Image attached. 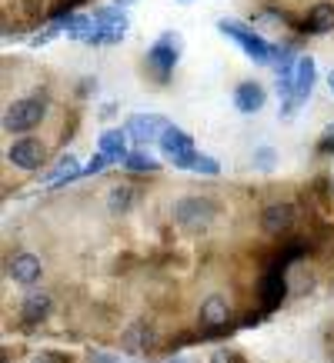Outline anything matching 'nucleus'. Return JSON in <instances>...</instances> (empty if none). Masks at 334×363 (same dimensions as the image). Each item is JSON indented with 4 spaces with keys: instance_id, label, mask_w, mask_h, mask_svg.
<instances>
[{
    "instance_id": "f257e3e1",
    "label": "nucleus",
    "mask_w": 334,
    "mask_h": 363,
    "mask_svg": "<svg viewBox=\"0 0 334 363\" xmlns=\"http://www.w3.org/2000/svg\"><path fill=\"white\" fill-rule=\"evenodd\" d=\"M217 30H221L224 37H231L234 44L241 47L254 64H267V60H274V47L267 44L264 37H257L247 23H241V21H217Z\"/></svg>"
},
{
    "instance_id": "f03ea898",
    "label": "nucleus",
    "mask_w": 334,
    "mask_h": 363,
    "mask_svg": "<svg viewBox=\"0 0 334 363\" xmlns=\"http://www.w3.org/2000/svg\"><path fill=\"white\" fill-rule=\"evenodd\" d=\"M314 80H318V64H314V57H298V60H294V87H291V97L281 104V117H284V121H291V113L311 97Z\"/></svg>"
},
{
    "instance_id": "7ed1b4c3",
    "label": "nucleus",
    "mask_w": 334,
    "mask_h": 363,
    "mask_svg": "<svg viewBox=\"0 0 334 363\" xmlns=\"http://www.w3.org/2000/svg\"><path fill=\"white\" fill-rule=\"evenodd\" d=\"M44 100L41 97H23V100H14L11 107H7V113H4V130L11 133H27L33 130L37 123L44 121Z\"/></svg>"
},
{
    "instance_id": "20e7f679",
    "label": "nucleus",
    "mask_w": 334,
    "mask_h": 363,
    "mask_svg": "<svg viewBox=\"0 0 334 363\" xmlns=\"http://www.w3.org/2000/svg\"><path fill=\"white\" fill-rule=\"evenodd\" d=\"M217 217V207L204 197H184L174 203V220L184 227V230H208Z\"/></svg>"
},
{
    "instance_id": "39448f33",
    "label": "nucleus",
    "mask_w": 334,
    "mask_h": 363,
    "mask_svg": "<svg viewBox=\"0 0 334 363\" xmlns=\"http://www.w3.org/2000/svg\"><path fill=\"white\" fill-rule=\"evenodd\" d=\"M161 154H164L174 167H181V170H190L194 160H198L194 140H190L184 130H178V127H167L164 130V137H161Z\"/></svg>"
},
{
    "instance_id": "423d86ee",
    "label": "nucleus",
    "mask_w": 334,
    "mask_h": 363,
    "mask_svg": "<svg viewBox=\"0 0 334 363\" xmlns=\"http://www.w3.org/2000/svg\"><path fill=\"white\" fill-rule=\"evenodd\" d=\"M181 54V33H161L157 44L147 50V67L157 74V80H167V74L174 70Z\"/></svg>"
},
{
    "instance_id": "0eeeda50",
    "label": "nucleus",
    "mask_w": 334,
    "mask_h": 363,
    "mask_svg": "<svg viewBox=\"0 0 334 363\" xmlns=\"http://www.w3.org/2000/svg\"><path fill=\"white\" fill-rule=\"evenodd\" d=\"M100 27V44H121L124 33H127V17L117 7H97L90 13Z\"/></svg>"
},
{
    "instance_id": "6e6552de",
    "label": "nucleus",
    "mask_w": 334,
    "mask_h": 363,
    "mask_svg": "<svg viewBox=\"0 0 334 363\" xmlns=\"http://www.w3.org/2000/svg\"><path fill=\"white\" fill-rule=\"evenodd\" d=\"M7 160H11L17 170H37V167H41V160H44V143L33 140V137H23V140L11 143Z\"/></svg>"
},
{
    "instance_id": "1a4fd4ad",
    "label": "nucleus",
    "mask_w": 334,
    "mask_h": 363,
    "mask_svg": "<svg viewBox=\"0 0 334 363\" xmlns=\"http://www.w3.org/2000/svg\"><path fill=\"white\" fill-rule=\"evenodd\" d=\"M167 127H171V123H167L164 117L151 113V117H131L127 133L134 137V143H161V137H164Z\"/></svg>"
},
{
    "instance_id": "9d476101",
    "label": "nucleus",
    "mask_w": 334,
    "mask_h": 363,
    "mask_svg": "<svg viewBox=\"0 0 334 363\" xmlns=\"http://www.w3.org/2000/svg\"><path fill=\"white\" fill-rule=\"evenodd\" d=\"M127 137H131L127 130H104L97 140V154H104L111 164H124L131 157L127 154Z\"/></svg>"
},
{
    "instance_id": "9b49d317",
    "label": "nucleus",
    "mask_w": 334,
    "mask_h": 363,
    "mask_svg": "<svg viewBox=\"0 0 334 363\" xmlns=\"http://www.w3.org/2000/svg\"><path fill=\"white\" fill-rule=\"evenodd\" d=\"M264 87L261 84H254V80H244V84H237V90H234V107L241 113H257L261 107H264Z\"/></svg>"
},
{
    "instance_id": "f8f14e48",
    "label": "nucleus",
    "mask_w": 334,
    "mask_h": 363,
    "mask_svg": "<svg viewBox=\"0 0 334 363\" xmlns=\"http://www.w3.org/2000/svg\"><path fill=\"white\" fill-rule=\"evenodd\" d=\"M198 317L204 327H224L227 323V317H231V303L221 297V294H211V297L200 300V310Z\"/></svg>"
},
{
    "instance_id": "ddd939ff",
    "label": "nucleus",
    "mask_w": 334,
    "mask_h": 363,
    "mask_svg": "<svg viewBox=\"0 0 334 363\" xmlns=\"http://www.w3.org/2000/svg\"><path fill=\"white\" fill-rule=\"evenodd\" d=\"M291 223H294V207H291V203H267V207L261 210V227H264V233H281V230H288Z\"/></svg>"
},
{
    "instance_id": "4468645a",
    "label": "nucleus",
    "mask_w": 334,
    "mask_h": 363,
    "mask_svg": "<svg viewBox=\"0 0 334 363\" xmlns=\"http://www.w3.org/2000/svg\"><path fill=\"white\" fill-rule=\"evenodd\" d=\"M41 257H33V253H17L11 264H7V274L17 280V284H33V280H41Z\"/></svg>"
},
{
    "instance_id": "2eb2a0df",
    "label": "nucleus",
    "mask_w": 334,
    "mask_h": 363,
    "mask_svg": "<svg viewBox=\"0 0 334 363\" xmlns=\"http://www.w3.org/2000/svg\"><path fill=\"white\" fill-rule=\"evenodd\" d=\"M304 30L308 33H324L334 30V4H314L308 11V21H304Z\"/></svg>"
},
{
    "instance_id": "dca6fc26",
    "label": "nucleus",
    "mask_w": 334,
    "mask_h": 363,
    "mask_svg": "<svg viewBox=\"0 0 334 363\" xmlns=\"http://www.w3.org/2000/svg\"><path fill=\"white\" fill-rule=\"evenodd\" d=\"M77 177H80V170H77V157L67 154V157H60V160H57L50 174L41 177V184H70V180H77Z\"/></svg>"
},
{
    "instance_id": "f3484780",
    "label": "nucleus",
    "mask_w": 334,
    "mask_h": 363,
    "mask_svg": "<svg viewBox=\"0 0 334 363\" xmlns=\"http://www.w3.org/2000/svg\"><path fill=\"white\" fill-rule=\"evenodd\" d=\"M47 313H50V297L47 294H31V297L23 300V307H21L23 323H41Z\"/></svg>"
},
{
    "instance_id": "a211bd4d",
    "label": "nucleus",
    "mask_w": 334,
    "mask_h": 363,
    "mask_svg": "<svg viewBox=\"0 0 334 363\" xmlns=\"http://www.w3.org/2000/svg\"><path fill=\"white\" fill-rule=\"evenodd\" d=\"M147 347H154V330L151 327H131V330L124 333V350L144 353Z\"/></svg>"
},
{
    "instance_id": "6ab92c4d",
    "label": "nucleus",
    "mask_w": 334,
    "mask_h": 363,
    "mask_svg": "<svg viewBox=\"0 0 334 363\" xmlns=\"http://www.w3.org/2000/svg\"><path fill=\"white\" fill-rule=\"evenodd\" d=\"M124 167H127L131 174H154V170H157V160H154V157H147L144 150H134V154L124 160Z\"/></svg>"
},
{
    "instance_id": "aec40b11",
    "label": "nucleus",
    "mask_w": 334,
    "mask_h": 363,
    "mask_svg": "<svg viewBox=\"0 0 334 363\" xmlns=\"http://www.w3.org/2000/svg\"><path fill=\"white\" fill-rule=\"evenodd\" d=\"M281 297H284V280H281L278 270H271L264 280V303L274 307V303H281Z\"/></svg>"
},
{
    "instance_id": "412c9836",
    "label": "nucleus",
    "mask_w": 334,
    "mask_h": 363,
    "mask_svg": "<svg viewBox=\"0 0 334 363\" xmlns=\"http://www.w3.org/2000/svg\"><path fill=\"white\" fill-rule=\"evenodd\" d=\"M107 203H111L114 213H124V210L131 207V197H134V190L131 187H124V184H117V187H111V194H107Z\"/></svg>"
},
{
    "instance_id": "4be33fe9",
    "label": "nucleus",
    "mask_w": 334,
    "mask_h": 363,
    "mask_svg": "<svg viewBox=\"0 0 334 363\" xmlns=\"http://www.w3.org/2000/svg\"><path fill=\"white\" fill-rule=\"evenodd\" d=\"M194 174H204V177H217L221 174V167H217V160L214 157H204V154H198V160H194V167H190Z\"/></svg>"
},
{
    "instance_id": "5701e85b",
    "label": "nucleus",
    "mask_w": 334,
    "mask_h": 363,
    "mask_svg": "<svg viewBox=\"0 0 334 363\" xmlns=\"http://www.w3.org/2000/svg\"><path fill=\"white\" fill-rule=\"evenodd\" d=\"M254 167L257 170H274V150H271V147H261L254 154Z\"/></svg>"
},
{
    "instance_id": "b1692460",
    "label": "nucleus",
    "mask_w": 334,
    "mask_h": 363,
    "mask_svg": "<svg viewBox=\"0 0 334 363\" xmlns=\"http://www.w3.org/2000/svg\"><path fill=\"white\" fill-rule=\"evenodd\" d=\"M111 164V160H107V157L104 154H97V157H90V164L84 167V170H80V177H94V174H100V170H104V167Z\"/></svg>"
},
{
    "instance_id": "393cba45",
    "label": "nucleus",
    "mask_w": 334,
    "mask_h": 363,
    "mask_svg": "<svg viewBox=\"0 0 334 363\" xmlns=\"http://www.w3.org/2000/svg\"><path fill=\"white\" fill-rule=\"evenodd\" d=\"M87 363H124L117 353H107V350H94L87 357Z\"/></svg>"
},
{
    "instance_id": "a878e982",
    "label": "nucleus",
    "mask_w": 334,
    "mask_h": 363,
    "mask_svg": "<svg viewBox=\"0 0 334 363\" xmlns=\"http://www.w3.org/2000/svg\"><path fill=\"white\" fill-rule=\"evenodd\" d=\"M321 154H334V123L324 130V137H321Z\"/></svg>"
},
{
    "instance_id": "bb28decb",
    "label": "nucleus",
    "mask_w": 334,
    "mask_h": 363,
    "mask_svg": "<svg viewBox=\"0 0 334 363\" xmlns=\"http://www.w3.org/2000/svg\"><path fill=\"white\" fill-rule=\"evenodd\" d=\"M214 363H231V353H214Z\"/></svg>"
},
{
    "instance_id": "cd10ccee",
    "label": "nucleus",
    "mask_w": 334,
    "mask_h": 363,
    "mask_svg": "<svg viewBox=\"0 0 334 363\" xmlns=\"http://www.w3.org/2000/svg\"><path fill=\"white\" fill-rule=\"evenodd\" d=\"M131 4H134V0H114V7H121V11H124V7H131Z\"/></svg>"
},
{
    "instance_id": "c85d7f7f",
    "label": "nucleus",
    "mask_w": 334,
    "mask_h": 363,
    "mask_svg": "<svg viewBox=\"0 0 334 363\" xmlns=\"http://www.w3.org/2000/svg\"><path fill=\"white\" fill-rule=\"evenodd\" d=\"M328 87H331V94H334V70L328 74Z\"/></svg>"
},
{
    "instance_id": "c756f323",
    "label": "nucleus",
    "mask_w": 334,
    "mask_h": 363,
    "mask_svg": "<svg viewBox=\"0 0 334 363\" xmlns=\"http://www.w3.org/2000/svg\"><path fill=\"white\" fill-rule=\"evenodd\" d=\"M174 363H181V360H174Z\"/></svg>"
}]
</instances>
